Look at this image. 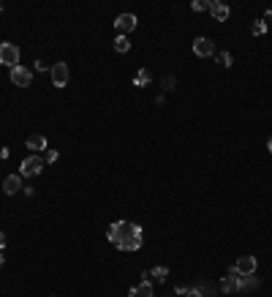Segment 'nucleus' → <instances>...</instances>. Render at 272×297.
<instances>
[{
	"label": "nucleus",
	"mask_w": 272,
	"mask_h": 297,
	"mask_svg": "<svg viewBox=\"0 0 272 297\" xmlns=\"http://www.w3.org/2000/svg\"><path fill=\"white\" fill-rule=\"evenodd\" d=\"M185 297H201V292L193 287V289H188V295H185Z\"/></svg>",
	"instance_id": "b1692460"
},
{
	"label": "nucleus",
	"mask_w": 272,
	"mask_h": 297,
	"mask_svg": "<svg viewBox=\"0 0 272 297\" xmlns=\"http://www.w3.org/2000/svg\"><path fill=\"white\" fill-rule=\"evenodd\" d=\"M114 49H117L120 55H125V52L131 49V41H128V36H114Z\"/></svg>",
	"instance_id": "f3484780"
},
{
	"label": "nucleus",
	"mask_w": 272,
	"mask_h": 297,
	"mask_svg": "<svg viewBox=\"0 0 272 297\" xmlns=\"http://www.w3.org/2000/svg\"><path fill=\"white\" fill-rule=\"evenodd\" d=\"M267 150H270V153H272V137H270V142H267Z\"/></svg>",
	"instance_id": "c85d7f7f"
},
{
	"label": "nucleus",
	"mask_w": 272,
	"mask_h": 297,
	"mask_svg": "<svg viewBox=\"0 0 272 297\" xmlns=\"http://www.w3.org/2000/svg\"><path fill=\"white\" fill-rule=\"evenodd\" d=\"M134 232H136V224H128V221H117V224H112V226H109L106 237H109V243L120 246V243H123L125 237H131Z\"/></svg>",
	"instance_id": "f257e3e1"
},
{
	"label": "nucleus",
	"mask_w": 272,
	"mask_h": 297,
	"mask_svg": "<svg viewBox=\"0 0 272 297\" xmlns=\"http://www.w3.org/2000/svg\"><path fill=\"white\" fill-rule=\"evenodd\" d=\"M190 8H193V11H210V3H204V0H193Z\"/></svg>",
	"instance_id": "4be33fe9"
},
{
	"label": "nucleus",
	"mask_w": 272,
	"mask_h": 297,
	"mask_svg": "<svg viewBox=\"0 0 272 297\" xmlns=\"http://www.w3.org/2000/svg\"><path fill=\"white\" fill-rule=\"evenodd\" d=\"M36 71H46V63L44 60H36Z\"/></svg>",
	"instance_id": "393cba45"
},
{
	"label": "nucleus",
	"mask_w": 272,
	"mask_h": 297,
	"mask_svg": "<svg viewBox=\"0 0 272 297\" xmlns=\"http://www.w3.org/2000/svg\"><path fill=\"white\" fill-rule=\"evenodd\" d=\"M264 22H272V5L267 8V16H264Z\"/></svg>",
	"instance_id": "cd10ccee"
},
{
	"label": "nucleus",
	"mask_w": 272,
	"mask_h": 297,
	"mask_svg": "<svg viewBox=\"0 0 272 297\" xmlns=\"http://www.w3.org/2000/svg\"><path fill=\"white\" fill-rule=\"evenodd\" d=\"M150 82H153L150 71H147V68H139V71H136V77H134V85H136V87H147Z\"/></svg>",
	"instance_id": "2eb2a0df"
},
{
	"label": "nucleus",
	"mask_w": 272,
	"mask_h": 297,
	"mask_svg": "<svg viewBox=\"0 0 272 297\" xmlns=\"http://www.w3.org/2000/svg\"><path fill=\"white\" fill-rule=\"evenodd\" d=\"M120 251H139V248H142V226H136V232L131 237H125L123 243H120Z\"/></svg>",
	"instance_id": "6e6552de"
},
{
	"label": "nucleus",
	"mask_w": 272,
	"mask_h": 297,
	"mask_svg": "<svg viewBox=\"0 0 272 297\" xmlns=\"http://www.w3.org/2000/svg\"><path fill=\"white\" fill-rule=\"evenodd\" d=\"M0 267H3V254H0Z\"/></svg>",
	"instance_id": "c756f323"
},
{
	"label": "nucleus",
	"mask_w": 272,
	"mask_h": 297,
	"mask_svg": "<svg viewBox=\"0 0 272 297\" xmlns=\"http://www.w3.org/2000/svg\"><path fill=\"white\" fill-rule=\"evenodd\" d=\"M234 270L240 273V276H253V273H256V256H240V259L234 262Z\"/></svg>",
	"instance_id": "0eeeda50"
},
{
	"label": "nucleus",
	"mask_w": 272,
	"mask_h": 297,
	"mask_svg": "<svg viewBox=\"0 0 272 297\" xmlns=\"http://www.w3.org/2000/svg\"><path fill=\"white\" fill-rule=\"evenodd\" d=\"M55 161H57V150H49V148H46V150H44V164H55Z\"/></svg>",
	"instance_id": "412c9836"
},
{
	"label": "nucleus",
	"mask_w": 272,
	"mask_h": 297,
	"mask_svg": "<svg viewBox=\"0 0 272 297\" xmlns=\"http://www.w3.org/2000/svg\"><path fill=\"white\" fill-rule=\"evenodd\" d=\"M259 281L253 276H240V287H237V292H245V289H256Z\"/></svg>",
	"instance_id": "dca6fc26"
},
{
	"label": "nucleus",
	"mask_w": 272,
	"mask_h": 297,
	"mask_svg": "<svg viewBox=\"0 0 272 297\" xmlns=\"http://www.w3.org/2000/svg\"><path fill=\"white\" fill-rule=\"evenodd\" d=\"M41 169H44V155H27L19 164L22 177H36V174H41Z\"/></svg>",
	"instance_id": "f03ea898"
},
{
	"label": "nucleus",
	"mask_w": 272,
	"mask_h": 297,
	"mask_svg": "<svg viewBox=\"0 0 272 297\" xmlns=\"http://www.w3.org/2000/svg\"><path fill=\"white\" fill-rule=\"evenodd\" d=\"M3 191L5 194H16V191H22V174H8V177L3 180Z\"/></svg>",
	"instance_id": "9b49d317"
},
{
	"label": "nucleus",
	"mask_w": 272,
	"mask_h": 297,
	"mask_svg": "<svg viewBox=\"0 0 272 297\" xmlns=\"http://www.w3.org/2000/svg\"><path fill=\"white\" fill-rule=\"evenodd\" d=\"M0 63L8 68L19 66V46L16 44H0Z\"/></svg>",
	"instance_id": "7ed1b4c3"
},
{
	"label": "nucleus",
	"mask_w": 272,
	"mask_h": 297,
	"mask_svg": "<svg viewBox=\"0 0 272 297\" xmlns=\"http://www.w3.org/2000/svg\"><path fill=\"white\" fill-rule=\"evenodd\" d=\"M11 82H14L16 87H27L33 82V74L27 71L25 66H16V68H11Z\"/></svg>",
	"instance_id": "423d86ee"
},
{
	"label": "nucleus",
	"mask_w": 272,
	"mask_h": 297,
	"mask_svg": "<svg viewBox=\"0 0 272 297\" xmlns=\"http://www.w3.org/2000/svg\"><path fill=\"white\" fill-rule=\"evenodd\" d=\"M215 60H218V66L229 68V66H231V63H234V57H231V55H229V52H221V55H218V57H215Z\"/></svg>",
	"instance_id": "6ab92c4d"
},
{
	"label": "nucleus",
	"mask_w": 272,
	"mask_h": 297,
	"mask_svg": "<svg viewBox=\"0 0 272 297\" xmlns=\"http://www.w3.org/2000/svg\"><path fill=\"white\" fill-rule=\"evenodd\" d=\"M150 278H155L158 284H164L166 278H169V267H153V270H150Z\"/></svg>",
	"instance_id": "a211bd4d"
},
{
	"label": "nucleus",
	"mask_w": 272,
	"mask_h": 297,
	"mask_svg": "<svg viewBox=\"0 0 272 297\" xmlns=\"http://www.w3.org/2000/svg\"><path fill=\"white\" fill-rule=\"evenodd\" d=\"M210 11H212V16H215L218 22H226V19H229V5H226V3H218V0H212V3H210Z\"/></svg>",
	"instance_id": "ddd939ff"
},
{
	"label": "nucleus",
	"mask_w": 272,
	"mask_h": 297,
	"mask_svg": "<svg viewBox=\"0 0 272 297\" xmlns=\"http://www.w3.org/2000/svg\"><path fill=\"white\" fill-rule=\"evenodd\" d=\"M52 74V85L55 87H66L68 79H71V68H68V63H55V66L49 68Z\"/></svg>",
	"instance_id": "39448f33"
},
{
	"label": "nucleus",
	"mask_w": 272,
	"mask_h": 297,
	"mask_svg": "<svg viewBox=\"0 0 272 297\" xmlns=\"http://www.w3.org/2000/svg\"><path fill=\"white\" fill-rule=\"evenodd\" d=\"M237 287H240V273H237L234 267H229V273L223 276V281H221V289H223V292H237Z\"/></svg>",
	"instance_id": "9d476101"
},
{
	"label": "nucleus",
	"mask_w": 272,
	"mask_h": 297,
	"mask_svg": "<svg viewBox=\"0 0 272 297\" xmlns=\"http://www.w3.org/2000/svg\"><path fill=\"white\" fill-rule=\"evenodd\" d=\"M193 52L199 57H212V55H215V44H212L210 38H196V41H193Z\"/></svg>",
	"instance_id": "1a4fd4ad"
},
{
	"label": "nucleus",
	"mask_w": 272,
	"mask_h": 297,
	"mask_svg": "<svg viewBox=\"0 0 272 297\" xmlns=\"http://www.w3.org/2000/svg\"><path fill=\"white\" fill-rule=\"evenodd\" d=\"M3 158H8V148H0V161Z\"/></svg>",
	"instance_id": "a878e982"
},
{
	"label": "nucleus",
	"mask_w": 272,
	"mask_h": 297,
	"mask_svg": "<svg viewBox=\"0 0 272 297\" xmlns=\"http://www.w3.org/2000/svg\"><path fill=\"white\" fill-rule=\"evenodd\" d=\"M128 297H153V284H150V278H144L139 287H134L128 292Z\"/></svg>",
	"instance_id": "4468645a"
},
{
	"label": "nucleus",
	"mask_w": 272,
	"mask_h": 297,
	"mask_svg": "<svg viewBox=\"0 0 272 297\" xmlns=\"http://www.w3.org/2000/svg\"><path fill=\"white\" fill-rule=\"evenodd\" d=\"M136 14H117L114 16V30L120 33V36H128V33L136 30Z\"/></svg>",
	"instance_id": "20e7f679"
},
{
	"label": "nucleus",
	"mask_w": 272,
	"mask_h": 297,
	"mask_svg": "<svg viewBox=\"0 0 272 297\" xmlns=\"http://www.w3.org/2000/svg\"><path fill=\"white\" fill-rule=\"evenodd\" d=\"M27 148L33 153H41V150L49 148V142H46V137H41V134H33V137H27Z\"/></svg>",
	"instance_id": "f8f14e48"
},
{
	"label": "nucleus",
	"mask_w": 272,
	"mask_h": 297,
	"mask_svg": "<svg viewBox=\"0 0 272 297\" xmlns=\"http://www.w3.org/2000/svg\"><path fill=\"white\" fill-rule=\"evenodd\" d=\"M264 33H267V22L256 19V22H253V36H264Z\"/></svg>",
	"instance_id": "aec40b11"
},
{
	"label": "nucleus",
	"mask_w": 272,
	"mask_h": 297,
	"mask_svg": "<svg viewBox=\"0 0 272 297\" xmlns=\"http://www.w3.org/2000/svg\"><path fill=\"white\" fill-rule=\"evenodd\" d=\"M164 87H166V90H172V87H175V77H164Z\"/></svg>",
	"instance_id": "5701e85b"
},
{
	"label": "nucleus",
	"mask_w": 272,
	"mask_h": 297,
	"mask_svg": "<svg viewBox=\"0 0 272 297\" xmlns=\"http://www.w3.org/2000/svg\"><path fill=\"white\" fill-rule=\"evenodd\" d=\"M3 248H5V235L0 232V251H3Z\"/></svg>",
	"instance_id": "bb28decb"
},
{
	"label": "nucleus",
	"mask_w": 272,
	"mask_h": 297,
	"mask_svg": "<svg viewBox=\"0 0 272 297\" xmlns=\"http://www.w3.org/2000/svg\"><path fill=\"white\" fill-rule=\"evenodd\" d=\"M0 11H3V3H0Z\"/></svg>",
	"instance_id": "7c9ffc66"
}]
</instances>
